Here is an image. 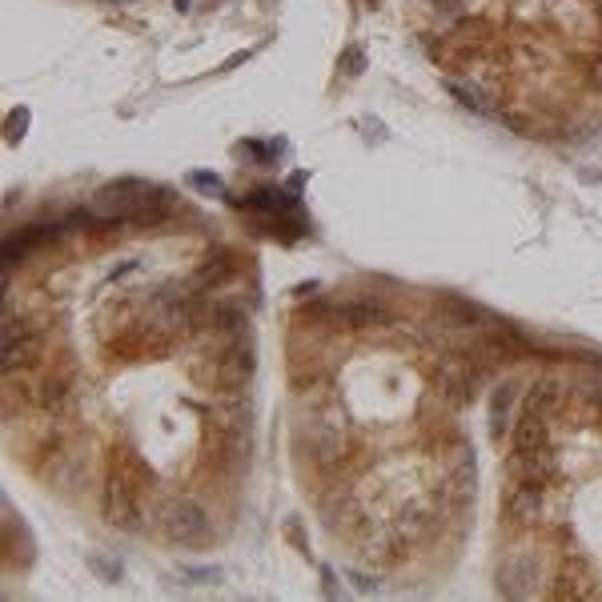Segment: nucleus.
Masks as SVG:
<instances>
[{
	"label": "nucleus",
	"instance_id": "1",
	"mask_svg": "<svg viewBox=\"0 0 602 602\" xmlns=\"http://www.w3.org/2000/svg\"><path fill=\"white\" fill-rule=\"evenodd\" d=\"M394 13L442 89L526 137L582 141L602 113V0H354Z\"/></svg>",
	"mask_w": 602,
	"mask_h": 602
},
{
	"label": "nucleus",
	"instance_id": "2",
	"mask_svg": "<svg viewBox=\"0 0 602 602\" xmlns=\"http://www.w3.org/2000/svg\"><path fill=\"white\" fill-rule=\"evenodd\" d=\"M93 209L105 213V221H165L169 213H177V201L153 181H113L97 189Z\"/></svg>",
	"mask_w": 602,
	"mask_h": 602
},
{
	"label": "nucleus",
	"instance_id": "3",
	"mask_svg": "<svg viewBox=\"0 0 602 602\" xmlns=\"http://www.w3.org/2000/svg\"><path fill=\"white\" fill-rule=\"evenodd\" d=\"M161 526H165V534H169L173 542H181V546H201L205 534H209V522H205L201 506H193V502H173V506L165 510Z\"/></svg>",
	"mask_w": 602,
	"mask_h": 602
},
{
	"label": "nucleus",
	"instance_id": "4",
	"mask_svg": "<svg viewBox=\"0 0 602 602\" xmlns=\"http://www.w3.org/2000/svg\"><path fill=\"white\" fill-rule=\"evenodd\" d=\"M542 490H546V482H534V478L510 482V486H506V518H510V522H530V518H538V510H542Z\"/></svg>",
	"mask_w": 602,
	"mask_h": 602
},
{
	"label": "nucleus",
	"instance_id": "5",
	"mask_svg": "<svg viewBox=\"0 0 602 602\" xmlns=\"http://www.w3.org/2000/svg\"><path fill=\"white\" fill-rule=\"evenodd\" d=\"M538 566H534V558L526 554V558H518V562H506L502 570H498V590L502 594H510V598H522V594H530V590H538Z\"/></svg>",
	"mask_w": 602,
	"mask_h": 602
},
{
	"label": "nucleus",
	"instance_id": "6",
	"mask_svg": "<svg viewBox=\"0 0 602 602\" xmlns=\"http://www.w3.org/2000/svg\"><path fill=\"white\" fill-rule=\"evenodd\" d=\"M518 382H502L498 390H494V414H490V434L494 438H506V430H510V414H514V398H518Z\"/></svg>",
	"mask_w": 602,
	"mask_h": 602
},
{
	"label": "nucleus",
	"instance_id": "7",
	"mask_svg": "<svg viewBox=\"0 0 602 602\" xmlns=\"http://www.w3.org/2000/svg\"><path fill=\"white\" fill-rule=\"evenodd\" d=\"M233 277V257L225 253V249H213L205 261H201V269H197V289L201 285H221V281H229Z\"/></svg>",
	"mask_w": 602,
	"mask_h": 602
},
{
	"label": "nucleus",
	"instance_id": "8",
	"mask_svg": "<svg viewBox=\"0 0 602 602\" xmlns=\"http://www.w3.org/2000/svg\"><path fill=\"white\" fill-rule=\"evenodd\" d=\"M65 398H69V382H65V378H45V382L37 386V406H41V410H57Z\"/></svg>",
	"mask_w": 602,
	"mask_h": 602
},
{
	"label": "nucleus",
	"instance_id": "9",
	"mask_svg": "<svg viewBox=\"0 0 602 602\" xmlns=\"http://www.w3.org/2000/svg\"><path fill=\"white\" fill-rule=\"evenodd\" d=\"M189 181H193V189H201V193L225 197V185H221V177H213V173H189Z\"/></svg>",
	"mask_w": 602,
	"mask_h": 602
},
{
	"label": "nucleus",
	"instance_id": "10",
	"mask_svg": "<svg viewBox=\"0 0 602 602\" xmlns=\"http://www.w3.org/2000/svg\"><path fill=\"white\" fill-rule=\"evenodd\" d=\"M93 566H97V574H101V578H121V570H117V562L109 566L105 558H93Z\"/></svg>",
	"mask_w": 602,
	"mask_h": 602
}]
</instances>
